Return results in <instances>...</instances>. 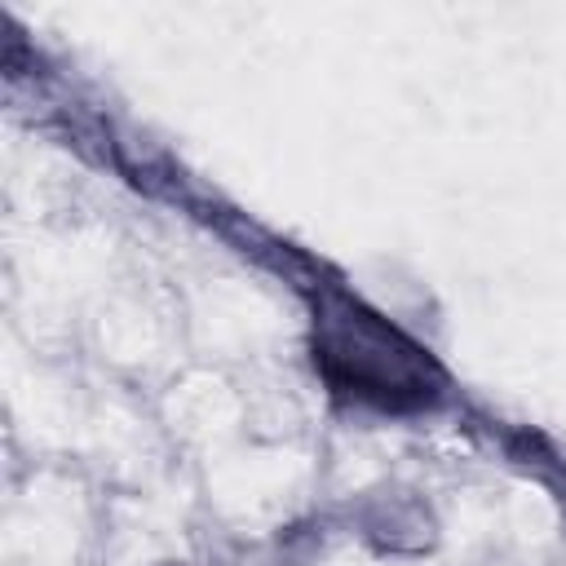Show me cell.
I'll use <instances>...</instances> for the list:
<instances>
[{
    "label": "cell",
    "mask_w": 566,
    "mask_h": 566,
    "mask_svg": "<svg viewBox=\"0 0 566 566\" xmlns=\"http://www.w3.org/2000/svg\"><path fill=\"white\" fill-rule=\"evenodd\" d=\"M314 363L340 398L380 411H420L442 398L433 358L349 296H323L314 314Z\"/></svg>",
    "instance_id": "cell-1"
},
{
    "label": "cell",
    "mask_w": 566,
    "mask_h": 566,
    "mask_svg": "<svg viewBox=\"0 0 566 566\" xmlns=\"http://www.w3.org/2000/svg\"><path fill=\"white\" fill-rule=\"evenodd\" d=\"M407 531H411L420 544H429L433 522H429V513H424L416 500H398V509L385 504L380 513L367 517V535H371L380 548H389V553H407V539H402Z\"/></svg>",
    "instance_id": "cell-2"
}]
</instances>
